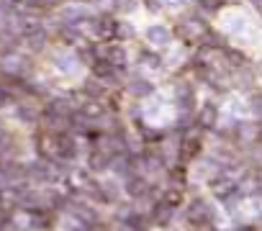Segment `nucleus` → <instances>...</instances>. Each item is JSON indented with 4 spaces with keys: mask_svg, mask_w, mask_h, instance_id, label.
Listing matches in <instances>:
<instances>
[{
    "mask_svg": "<svg viewBox=\"0 0 262 231\" xmlns=\"http://www.w3.org/2000/svg\"><path fill=\"white\" fill-rule=\"evenodd\" d=\"M162 3V8L167 6V8H175V6H180V3H185V0H160Z\"/></svg>",
    "mask_w": 262,
    "mask_h": 231,
    "instance_id": "obj_5",
    "label": "nucleus"
},
{
    "mask_svg": "<svg viewBox=\"0 0 262 231\" xmlns=\"http://www.w3.org/2000/svg\"><path fill=\"white\" fill-rule=\"evenodd\" d=\"M224 29L231 39H236L242 44H252V39H257V29L244 13H229L224 18Z\"/></svg>",
    "mask_w": 262,
    "mask_h": 231,
    "instance_id": "obj_1",
    "label": "nucleus"
},
{
    "mask_svg": "<svg viewBox=\"0 0 262 231\" xmlns=\"http://www.w3.org/2000/svg\"><path fill=\"white\" fill-rule=\"evenodd\" d=\"M54 67H57L59 72H64V75H72V72L80 70V57H75V54H70V52H62V54L54 57Z\"/></svg>",
    "mask_w": 262,
    "mask_h": 231,
    "instance_id": "obj_3",
    "label": "nucleus"
},
{
    "mask_svg": "<svg viewBox=\"0 0 262 231\" xmlns=\"http://www.w3.org/2000/svg\"><path fill=\"white\" fill-rule=\"evenodd\" d=\"M226 6V0H198V8L206 13H219Z\"/></svg>",
    "mask_w": 262,
    "mask_h": 231,
    "instance_id": "obj_4",
    "label": "nucleus"
},
{
    "mask_svg": "<svg viewBox=\"0 0 262 231\" xmlns=\"http://www.w3.org/2000/svg\"><path fill=\"white\" fill-rule=\"evenodd\" d=\"M144 39H147L149 47L165 49V47H170V41H172V31H170L167 26H162V24H152V26H147Z\"/></svg>",
    "mask_w": 262,
    "mask_h": 231,
    "instance_id": "obj_2",
    "label": "nucleus"
}]
</instances>
